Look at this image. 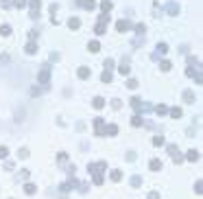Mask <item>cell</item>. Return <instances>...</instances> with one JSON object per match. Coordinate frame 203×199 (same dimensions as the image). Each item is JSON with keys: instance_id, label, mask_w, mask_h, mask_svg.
Instances as JSON below:
<instances>
[{"instance_id": "6da1fadb", "label": "cell", "mask_w": 203, "mask_h": 199, "mask_svg": "<svg viewBox=\"0 0 203 199\" xmlns=\"http://www.w3.org/2000/svg\"><path fill=\"white\" fill-rule=\"evenodd\" d=\"M37 81L42 85H48V81H50V64H44L42 68H39V72H37Z\"/></svg>"}, {"instance_id": "7a4b0ae2", "label": "cell", "mask_w": 203, "mask_h": 199, "mask_svg": "<svg viewBox=\"0 0 203 199\" xmlns=\"http://www.w3.org/2000/svg\"><path fill=\"white\" fill-rule=\"evenodd\" d=\"M129 103H131V107L135 109V112H149V109H151V105L149 103H142V98H138V96L129 98Z\"/></svg>"}, {"instance_id": "3957f363", "label": "cell", "mask_w": 203, "mask_h": 199, "mask_svg": "<svg viewBox=\"0 0 203 199\" xmlns=\"http://www.w3.org/2000/svg\"><path fill=\"white\" fill-rule=\"evenodd\" d=\"M87 169H90V175L94 177V175H103V171L107 169V164H105V162H94V164L90 162V166H87Z\"/></svg>"}, {"instance_id": "277c9868", "label": "cell", "mask_w": 203, "mask_h": 199, "mask_svg": "<svg viewBox=\"0 0 203 199\" xmlns=\"http://www.w3.org/2000/svg\"><path fill=\"white\" fill-rule=\"evenodd\" d=\"M168 153H170V158H173V162H175V164H181V162H183V156L179 153L177 145H168Z\"/></svg>"}, {"instance_id": "5b68a950", "label": "cell", "mask_w": 203, "mask_h": 199, "mask_svg": "<svg viewBox=\"0 0 203 199\" xmlns=\"http://www.w3.org/2000/svg\"><path fill=\"white\" fill-rule=\"evenodd\" d=\"M29 7H31V20H37L39 18V9H42V0H31L29 2Z\"/></svg>"}, {"instance_id": "8992f818", "label": "cell", "mask_w": 203, "mask_h": 199, "mask_svg": "<svg viewBox=\"0 0 203 199\" xmlns=\"http://www.w3.org/2000/svg\"><path fill=\"white\" fill-rule=\"evenodd\" d=\"M118 70H120V75H129V72H131V62H129V57H122Z\"/></svg>"}, {"instance_id": "52a82bcc", "label": "cell", "mask_w": 203, "mask_h": 199, "mask_svg": "<svg viewBox=\"0 0 203 199\" xmlns=\"http://www.w3.org/2000/svg\"><path fill=\"white\" fill-rule=\"evenodd\" d=\"M131 26H133V24H131L129 20H118V22H116V29L120 31V33H127V31H131Z\"/></svg>"}, {"instance_id": "ba28073f", "label": "cell", "mask_w": 203, "mask_h": 199, "mask_svg": "<svg viewBox=\"0 0 203 199\" xmlns=\"http://www.w3.org/2000/svg\"><path fill=\"white\" fill-rule=\"evenodd\" d=\"M94 129H96V136H105V123H103V118H94Z\"/></svg>"}, {"instance_id": "9c48e42d", "label": "cell", "mask_w": 203, "mask_h": 199, "mask_svg": "<svg viewBox=\"0 0 203 199\" xmlns=\"http://www.w3.org/2000/svg\"><path fill=\"white\" fill-rule=\"evenodd\" d=\"M164 11L168 15H177L179 13V4L177 2H168V4H164Z\"/></svg>"}, {"instance_id": "30bf717a", "label": "cell", "mask_w": 203, "mask_h": 199, "mask_svg": "<svg viewBox=\"0 0 203 199\" xmlns=\"http://www.w3.org/2000/svg\"><path fill=\"white\" fill-rule=\"evenodd\" d=\"M166 51H168V46H166V44H157V48H155V53H153V59L157 62V59H160L162 55H166Z\"/></svg>"}, {"instance_id": "8fae6325", "label": "cell", "mask_w": 203, "mask_h": 199, "mask_svg": "<svg viewBox=\"0 0 203 199\" xmlns=\"http://www.w3.org/2000/svg\"><path fill=\"white\" fill-rule=\"evenodd\" d=\"M77 4H79V7H83V9H87V11H92L94 7H96L94 0H77Z\"/></svg>"}, {"instance_id": "7c38bea8", "label": "cell", "mask_w": 203, "mask_h": 199, "mask_svg": "<svg viewBox=\"0 0 203 199\" xmlns=\"http://www.w3.org/2000/svg\"><path fill=\"white\" fill-rule=\"evenodd\" d=\"M68 29H70V31L81 29V20H79V18H70V20H68Z\"/></svg>"}, {"instance_id": "4fadbf2b", "label": "cell", "mask_w": 203, "mask_h": 199, "mask_svg": "<svg viewBox=\"0 0 203 199\" xmlns=\"http://www.w3.org/2000/svg\"><path fill=\"white\" fill-rule=\"evenodd\" d=\"M199 158H201V153L196 151V149H190V151H188V156H186V160H190V162H196Z\"/></svg>"}, {"instance_id": "5bb4252c", "label": "cell", "mask_w": 203, "mask_h": 199, "mask_svg": "<svg viewBox=\"0 0 203 199\" xmlns=\"http://www.w3.org/2000/svg\"><path fill=\"white\" fill-rule=\"evenodd\" d=\"M90 72H92V70H90L87 68V66H81V68H79V79H87V77H90Z\"/></svg>"}, {"instance_id": "9a60e30c", "label": "cell", "mask_w": 203, "mask_h": 199, "mask_svg": "<svg viewBox=\"0 0 203 199\" xmlns=\"http://www.w3.org/2000/svg\"><path fill=\"white\" fill-rule=\"evenodd\" d=\"M155 114H157V116H166V114H168V107H166L164 103L155 105Z\"/></svg>"}, {"instance_id": "2e32d148", "label": "cell", "mask_w": 203, "mask_h": 199, "mask_svg": "<svg viewBox=\"0 0 203 199\" xmlns=\"http://www.w3.org/2000/svg\"><path fill=\"white\" fill-rule=\"evenodd\" d=\"M24 51L29 53V55H35V53H37V44H35V42H29V44L24 46Z\"/></svg>"}, {"instance_id": "e0dca14e", "label": "cell", "mask_w": 203, "mask_h": 199, "mask_svg": "<svg viewBox=\"0 0 203 199\" xmlns=\"http://www.w3.org/2000/svg\"><path fill=\"white\" fill-rule=\"evenodd\" d=\"M188 64L190 66H196V70H201V59L194 57V55H190V57H188Z\"/></svg>"}, {"instance_id": "ac0fdd59", "label": "cell", "mask_w": 203, "mask_h": 199, "mask_svg": "<svg viewBox=\"0 0 203 199\" xmlns=\"http://www.w3.org/2000/svg\"><path fill=\"white\" fill-rule=\"evenodd\" d=\"M92 105H94L96 109H103V107H105V98H103V96H96V98L92 101Z\"/></svg>"}, {"instance_id": "d6986e66", "label": "cell", "mask_w": 203, "mask_h": 199, "mask_svg": "<svg viewBox=\"0 0 203 199\" xmlns=\"http://www.w3.org/2000/svg\"><path fill=\"white\" fill-rule=\"evenodd\" d=\"M46 88H48V85H33V88H31V94H33V96H37V94H42Z\"/></svg>"}, {"instance_id": "ffe728a7", "label": "cell", "mask_w": 203, "mask_h": 199, "mask_svg": "<svg viewBox=\"0 0 203 199\" xmlns=\"http://www.w3.org/2000/svg\"><path fill=\"white\" fill-rule=\"evenodd\" d=\"M100 11H103V13H109L111 11V0H103V2H100Z\"/></svg>"}, {"instance_id": "44dd1931", "label": "cell", "mask_w": 203, "mask_h": 199, "mask_svg": "<svg viewBox=\"0 0 203 199\" xmlns=\"http://www.w3.org/2000/svg\"><path fill=\"white\" fill-rule=\"evenodd\" d=\"M111 77H114V75H111V70H105V72L100 75V81H103V83H111Z\"/></svg>"}, {"instance_id": "7402d4cb", "label": "cell", "mask_w": 203, "mask_h": 199, "mask_svg": "<svg viewBox=\"0 0 203 199\" xmlns=\"http://www.w3.org/2000/svg\"><path fill=\"white\" fill-rule=\"evenodd\" d=\"M183 101L186 103H194V92L192 90H186L183 92Z\"/></svg>"}, {"instance_id": "603a6c76", "label": "cell", "mask_w": 203, "mask_h": 199, "mask_svg": "<svg viewBox=\"0 0 203 199\" xmlns=\"http://www.w3.org/2000/svg\"><path fill=\"white\" fill-rule=\"evenodd\" d=\"M118 134V127L116 125H107L105 127V136H116Z\"/></svg>"}, {"instance_id": "cb8c5ba5", "label": "cell", "mask_w": 203, "mask_h": 199, "mask_svg": "<svg viewBox=\"0 0 203 199\" xmlns=\"http://www.w3.org/2000/svg\"><path fill=\"white\" fill-rule=\"evenodd\" d=\"M131 125H133V127H142V125H144V120H142V116H140V114H135V116H133V118H131Z\"/></svg>"}, {"instance_id": "d4e9b609", "label": "cell", "mask_w": 203, "mask_h": 199, "mask_svg": "<svg viewBox=\"0 0 203 199\" xmlns=\"http://www.w3.org/2000/svg\"><path fill=\"white\" fill-rule=\"evenodd\" d=\"M131 186L133 188H140V186H142V177H140V175H133L131 177Z\"/></svg>"}, {"instance_id": "484cf974", "label": "cell", "mask_w": 203, "mask_h": 199, "mask_svg": "<svg viewBox=\"0 0 203 199\" xmlns=\"http://www.w3.org/2000/svg\"><path fill=\"white\" fill-rule=\"evenodd\" d=\"M107 29H105V24L103 22H96V26H94V33H96V35H103Z\"/></svg>"}, {"instance_id": "4316f807", "label": "cell", "mask_w": 203, "mask_h": 199, "mask_svg": "<svg viewBox=\"0 0 203 199\" xmlns=\"http://www.w3.org/2000/svg\"><path fill=\"white\" fill-rule=\"evenodd\" d=\"M0 35H2V37H9V35H11V26H9V24H2V26H0Z\"/></svg>"}, {"instance_id": "83f0119b", "label": "cell", "mask_w": 203, "mask_h": 199, "mask_svg": "<svg viewBox=\"0 0 203 199\" xmlns=\"http://www.w3.org/2000/svg\"><path fill=\"white\" fill-rule=\"evenodd\" d=\"M149 169H151V171H162V162H160V160H151Z\"/></svg>"}, {"instance_id": "f1b7e54d", "label": "cell", "mask_w": 203, "mask_h": 199, "mask_svg": "<svg viewBox=\"0 0 203 199\" xmlns=\"http://www.w3.org/2000/svg\"><path fill=\"white\" fill-rule=\"evenodd\" d=\"M35 190H37L35 184H24V192L26 195H35Z\"/></svg>"}, {"instance_id": "f546056e", "label": "cell", "mask_w": 203, "mask_h": 199, "mask_svg": "<svg viewBox=\"0 0 203 199\" xmlns=\"http://www.w3.org/2000/svg\"><path fill=\"white\" fill-rule=\"evenodd\" d=\"M87 48H90V53H98V51H100V44H98V42H90Z\"/></svg>"}, {"instance_id": "4dcf8cb0", "label": "cell", "mask_w": 203, "mask_h": 199, "mask_svg": "<svg viewBox=\"0 0 203 199\" xmlns=\"http://www.w3.org/2000/svg\"><path fill=\"white\" fill-rule=\"evenodd\" d=\"M31 156V153H29V149H24V147H20V151H18V158L20 160H26V158H29Z\"/></svg>"}, {"instance_id": "1f68e13d", "label": "cell", "mask_w": 203, "mask_h": 199, "mask_svg": "<svg viewBox=\"0 0 203 199\" xmlns=\"http://www.w3.org/2000/svg\"><path fill=\"white\" fill-rule=\"evenodd\" d=\"M109 177H111V182H120L122 179V173H120V171H111Z\"/></svg>"}, {"instance_id": "d6a6232c", "label": "cell", "mask_w": 203, "mask_h": 199, "mask_svg": "<svg viewBox=\"0 0 203 199\" xmlns=\"http://www.w3.org/2000/svg\"><path fill=\"white\" fill-rule=\"evenodd\" d=\"M181 114H183L181 107H173V109H170V116H173V118H181Z\"/></svg>"}, {"instance_id": "836d02e7", "label": "cell", "mask_w": 203, "mask_h": 199, "mask_svg": "<svg viewBox=\"0 0 203 199\" xmlns=\"http://www.w3.org/2000/svg\"><path fill=\"white\" fill-rule=\"evenodd\" d=\"M37 35H39V29H31V31H29V40H31V42H35Z\"/></svg>"}, {"instance_id": "e575fe53", "label": "cell", "mask_w": 203, "mask_h": 199, "mask_svg": "<svg viewBox=\"0 0 203 199\" xmlns=\"http://www.w3.org/2000/svg\"><path fill=\"white\" fill-rule=\"evenodd\" d=\"M103 66H105V70H111V68H114V59H111V57H107L105 62H103Z\"/></svg>"}, {"instance_id": "d590c367", "label": "cell", "mask_w": 203, "mask_h": 199, "mask_svg": "<svg viewBox=\"0 0 203 199\" xmlns=\"http://www.w3.org/2000/svg\"><path fill=\"white\" fill-rule=\"evenodd\" d=\"M153 145L155 147H162V145H164V136H155L153 138Z\"/></svg>"}, {"instance_id": "8d00e7d4", "label": "cell", "mask_w": 203, "mask_h": 199, "mask_svg": "<svg viewBox=\"0 0 203 199\" xmlns=\"http://www.w3.org/2000/svg\"><path fill=\"white\" fill-rule=\"evenodd\" d=\"M29 175H31L29 171H26V169H22L20 173H18V179H29Z\"/></svg>"}, {"instance_id": "74e56055", "label": "cell", "mask_w": 203, "mask_h": 199, "mask_svg": "<svg viewBox=\"0 0 203 199\" xmlns=\"http://www.w3.org/2000/svg\"><path fill=\"white\" fill-rule=\"evenodd\" d=\"M194 190H196V195H201V192H203V182H201V179H196V184H194Z\"/></svg>"}, {"instance_id": "f35d334b", "label": "cell", "mask_w": 203, "mask_h": 199, "mask_svg": "<svg viewBox=\"0 0 203 199\" xmlns=\"http://www.w3.org/2000/svg\"><path fill=\"white\" fill-rule=\"evenodd\" d=\"M170 66H173V64H170V62H166V59H164V62L160 64V68L164 70V72H168V70H170Z\"/></svg>"}, {"instance_id": "ab89813d", "label": "cell", "mask_w": 203, "mask_h": 199, "mask_svg": "<svg viewBox=\"0 0 203 199\" xmlns=\"http://www.w3.org/2000/svg\"><path fill=\"white\" fill-rule=\"evenodd\" d=\"M144 31H146V26H144V24H138V26H135V33H138L140 37L144 35Z\"/></svg>"}, {"instance_id": "60d3db41", "label": "cell", "mask_w": 203, "mask_h": 199, "mask_svg": "<svg viewBox=\"0 0 203 199\" xmlns=\"http://www.w3.org/2000/svg\"><path fill=\"white\" fill-rule=\"evenodd\" d=\"M127 88H129V90H135V88H138V81H135V79H129V81H127Z\"/></svg>"}, {"instance_id": "b9f144b4", "label": "cell", "mask_w": 203, "mask_h": 199, "mask_svg": "<svg viewBox=\"0 0 203 199\" xmlns=\"http://www.w3.org/2000/svg\"><path fill=\"white\" fill-rule=\"evenodd\" d=\"M7 156H9V149H7V147H0V158L7 160Z\"/></svg>"}, {"instance_id": "7bdbcfd3", "label": "cell", "mask_w": 203, "mask_h": 199, "mask_svg": "<svg viewBox=\"0 0 203 199\" xmlns=\"http://www.w3.org/2000/svg\"><path fill=\"white\" fill-rule=\"evenodd\" d=\"M111 107H114V109H120V107H122V103L118 101V98H114V101H111Z\"/></svg>"}, {"instance_id": "ee69618b", "label": "cell", "mask_w": 203, "mask_h": 199, "mask_svg": "<svg viewBox=\"0 0 203 199\" xmlns=\"http://www.w3.org/2000/svg\"><path fill=\"white\" fill-rule=\"evenodd\" d=\"M149 199H160V192H157V190H151V192H149Z\"/></svg>"}, {"instance_id": "f6af8a7d", "label": "cell", "mask_w": 203, "mask_h": 199, "mask_svg": "<svg viewBox=\"0 0 203 199\" xmlns=\"http://www.w3.org/2000/svg\"><path fill=\"white\" fill-rule=\"evenodd\" d=\"M186 75H188V77H194V75H196V70L192 68V66H190V68H188V70H186Z\"/></svg>"}, {"instance_id": "bcb514c9", "label": "cell", "mask_w": 203, "mask_h": 199, "mask_svg": "<svg viewBox=\"0 0 203 199\" xmlns=\"http://www.w3.org/2000/svg\"><path fill=\"white\" fill-rule=\"evenodd\" d=\"M4 169H7V171H13V162H11V160H7V162H4Z\"/></svg>"}, {"instance_id": "7dc6e473", "label": "cell", "mask_w": 203, "mask_h": 199, "mask_svg": "<svg viewBox=\"0 0 203 199\" xmlns=\"http://www.w3.org/2000/svg\"><path fill=\"white\" fill-rule=\"evenodd\" d=\"M66 160H68L66 153H59V156H57V162H66Z\"/></svg>"}, {"instance_id": "c3c4849f", "label": "cell", "mask_w": 203, "mask_h": 199, "mask_svg": "<svg viewBox=\"0 0 203 199\" xmlns=\"http://www.w3.org/2000/svg\"><path fill=\"white\" fill-rule=\"evenodd\" d=\"M127 160H129V162H133V160H135V153L129 151V153H127Z\"/></svg>"}]
</instances>
